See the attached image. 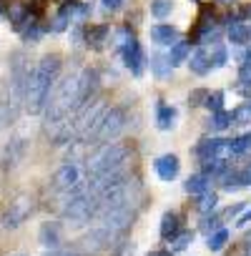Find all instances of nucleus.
<instances>
[{"instance_id": "nucleus-1", "label": "nucleus", "mask_w": 251, "mask_h": 256, "mask_svg": "<svg viewBox=\"0 0 251 256\" xmlns=\"http://www.w3.org/2000/svg\"><path fill=\"white\" fill-rule=\"evenodd\" d=\"M83 106H86V98H83V88H80V73L63 78L56 86V90L50 93L48 103H46V123H48V128L50 126H63V120L70 113H78Z\"/></svg>"}, {"instance_id": "nucleus-2", "label": "nucleus", "mask_w": 251, "mask_h": 256, "mask_svg": "<svg viewBox=\"0 0 251 256\" xmlns=\"http://www.w3.org/2000/svg\"><path fill=\"white\" fill-rule=\"evenodd\" d=\"M60 70V56H43L40 63L36 66V70L28 78V88H26V110L28 113H40L50 98V88L58 78Z\"/></svg>"}, {"instance_id": "nucleus-3", "label": "nucleus", "mask_w": 251, "mask_h": 256, "mask_svg": "<svg viewBox=\"0 0 251 256\" xmlns=\"http://www.w3.org/2000/svg\"><path fill=\"white\" fill-rule=\"evenodd\" d=\"M128 158H131V148L128 146H123V144H106V146H100L88 158V178L126 174Z\"/></svg>"}, {"instance_id": "nucleus-4", "label": "nucleus", "mask_w": 251, "mask_h": 256, "mask_svg": "<svg viewBox=\"0 0 251 256\" xmlns=\"http://www.w3.org/2000/svg\"><path fill=\"white\" fill-rule=\"evenodd\" d=\"M126 128V113L120 108H106L83 134V141L90 146H106L116 141Z\"/></svg>"}, {"instance_id": "nucleus-5", "label": "nucleus", "mask_w": 251, "mask_h": 256, "mask_svg": "<svg viewBox=\"0 0 251 256\" xmlns=\"http://www.w3.org/2000/svg\"><path fill=\"white\" fill-rule=\"evenodd\" d=\"M196 156L201 158V164L206 161H226L231 156V141L224 138H206L196 146Z\"/></svg>"}, {"instance_id": "nucleus-6", "label": "nucleus", "mask_w": 251, "mask_h": 256, "mask_svg": "<svg viewBox=\"0 0 251 256\" xmlns=\"http://www.w3.org/2000/svg\"><path fill=\"white\" fill-rule=\"evenodd\" d=\"M83 181H80V168H78V164H73V161H68V164H63L58 171H56V176H53V188L56 191H63V194H70L73 188H78Z\"/></svg>"}, {"instance_id": "nucleus-7", "label": "nucleus", "mask_w": 251, "mask_h": 256, "mask_svg": "<svg viewBox=\"0 0 251 256\" xmlns=\"http://www.w3.org/2000/svg\"><path fill=\"white\" fill-rule=\"evenodd\" d=\"M30 211H33V201H30L28 196H20V198L13 201V204L8 206V211L3 214V226H6V228H18V226L30 216Z\"/></svg>"}, {"instance_id": "nucleus-8", "label": "nucleus", "mask_w": 251, "mask_h": 256, "mask_svg": "<svg viewBox=\"0 0 251 256\" xmlns=\"http://www.w3.org/2000/svg\"><path fill=\"white\" fill-rule=\"evenodd\" d=\"M123 60H126V68H128L134 76H141V73H144V63H146V58H144V50H141V46H138L136 38L123 48Z\"/></svg>"}, {"instance_id": "nucleus-9", "label": "nucleus", "mask_w": 251, "mask_h": 256, "mask_svg": "<svg viewBox=\"0 0 251 256\" xmlns=\"http://www.w3.org/2000/svg\"><path fill=\"white\" fill-rule=\"evenodd\" d=\"M60 238H63V231H60V224H56V221H46V224L40 226V231H38V241H40L46 248H50V251L58 248Z\"/></svg>"}, {"instance_id": "nucleus-10", "label": "nucleus", "mask_w": 251, "mask_h": 256, "mask_svg": "<svg viewBox=\"0 0 251 256\" xmlns=\"http://www.w3.org/2000/svg\"><path fill=\"white\" fill-rule=\"evenodd\" d=\"M154 168H156V174H158V178H161V181H174V178L178 176V156L166 154V156L156 158Z\"/></svg>"}, {"instance_id": "nucleus-11", "label": "nucleus", "mask_w": 251, "mask_h": 256, "mask_svg": "<svg viewBox=\"0 0 251 256\" xmlns=\"http://www.w3.org/2000/svg\"><path fill=\"white\" fill-rule=\"evenodd\" d=\"M188 68H191V73H196V76H206V73L211 70V53H208L206 48H198V50L191 56Z\"/></svg>"}, {"instance_id": "nucleus-12", "label": "nucleus", "mask_w": 251, "mask_h": 256, "mask_svg": "<svg viewBox=\"0 0 251 256\" xmlns=\"http://www.w3.org/2000/svg\"><path fill=\"white\" fill-rule=\"evenodd\" d=\"M151 38H154V43H158V46H171L176 38H178V30L174 28V26H154L151 28Z\"/></svg>"}, {"instance_id": "nucleus-13", "label": "nucleus", "mask_w": 251, "mask_h": 256, "mask_svg": "<svg viewBox=\"0 0 251 256\" xmlns=\"http://www.w3.org/2000/svg\"><path fill=\"white\" fill-rule=\"evenodd\" d=\"M208 184H211V178H208L206 174H194V176H188V178H186L184 188H186V194L201 196V194H206V191H208Z\"/></svg>"}, {"instance_id": "nucleus-14", "label": "nucleus", "mask_w": 251, "mask_h": 256, "mask_svg": "<svg viewBox=\"0 0 251 256\" xmlns=\"http://www.w3.org/2000/svg\"><path fill=\"white\" fill-rule=\"evenodd\" d=\"M181 231V218L176 211H166L164 218H161V236L164 238H174L176 234Z\"/></svg>"}, {"instance_id": "nucleus-15", "label": "nucleus", "mask_w": 251, "mask_h": 256, "mask_svg": "<svg viewBox=\"0 0 251 256\" xmlns=\"http://www.w3.org/2000/svg\"><path fill=\"white\" fill-rule=\"evenodd\" d=\"M248 38H251V28H248L246 23L234 20V23H231V28H228V40H231L234 46H246V43H248Z\"/></svg>"}, {"instance_id": "nucleus-16", "label": "nucleus", "mask_w": 251, "mask_h": 256, "mask_svg": "<svg viewBox=\"0 0 251 256\" xmlns=\"http://www.w3.org/2000/svg\"><path fill=\"white\" fill-rule=\"evenodd\" d=\"M171 63H168V56L164 53H154L151 56V70L156 73V78H168L171 76Z\"/></svg>"}, {"instance_id": "nucleus-17", "label": "nucleus", "mask_w": 251, "mask_h": 256, "mask_svg": "<svg viewBox=\"0 0 251 256\" xmlns=\"http://www.w3.org/2000/svg\"><path fill=\"white\" fill-rule=\"evenodd\" d=\"M174 120H176V108H171V106H158L156 126L161 128V131H168V128H174Z\"/></svg>"}, {"instance_id": "nucleus-18", "label": "nucleus", "mask_w": 251, "mask_h": 256, "mask_svg": "<svg viewBox=\"0 0 251 256\" xmlns=\"http://www.w3.org/2000/svg\"><path fill=\"white\" fill-rule=\"evenodd\" d=\"M244 184H246V176H244V171H226V174L221 176V186H224L226 191L241 188Z\"/></svg>"}, {"instance_id": "nucleus-19", "label": "nucleus", "mask_w": 251, "mask_h": 256, "mask_svg": "<svg viewBox=\"0 0 251 256\" xmlns=\"http://www.w3.org/2000/svg\"><path fill=\"white\" fill-rule=\"evenodd\" d=\"M186 58H188V43H186V40L174 43V48H171V53H168V63H171V66H181Z\"/></svg>"}, {"instance_id": "nucleus-20", "label": "nucleus", "mask_w": 251, "mask_h": 256, "mask_svg": "<svg viewBox=\"0 0 251 256\" xmlns=\"http://www.w3.org/2000/svg\"><path fill=\"white\" fill-rule=\"evenodd\" d=\"M228 126H231V113H228V110H218V113H214L211 120H208L211 131H224V128H228Z\"/></svg>"}, {"instance_id": "nucleus-21", "label": "nucleus", "mask_w": 251, "mask_h": 256, "mask_svg": "<svg viewBox=\"0 0 251 256\" xmlns=\"http://www.w3.org/2000/svg\"><path fill=\"white\" fill-rule=\"evenodd\" d=\"M226 244H228V231L226 228H218L216 234L208 236V244L206 246H208V251H221Z\"/></svg>"}, {"instance_id": "nucleus-22", "label": "nucleus", "mask_w": 251, "mask_h": 256, "mask_svg": "<svg viewBox=\"0 0 251 256\" xmlns=\"http://www.w3.org/2000/svg\"><path fill=\"white\" fill-rule=\"evenodd\" d=\"M216 204H218V196L214 194V191H206V194H201V198H198V214H208V211H214L216 208Z\"/></svg>"}, {"instance_id": "nucleus-23", "label": "nucleus", "mask_w": 251, "mask_h": 256, "mask_svg": "<svg viewBox=\"0 0 251 256\" xmlns=\"http://www.w3.org/2000/svg\"><path fill=\"white\" fill-rule=\"evenodd\" d=\"M246 151H251V134H244L231 141V156H241Z\"/></svg>"}, {"instance_id": "nucleus-24", "label": "nucleus", "mask_w": 251, "mask_h": 256, "mask_svg": "<svg viewBox=\"0 0 251 256\" xmlns=\"http://www.w3.org/2000/svg\"><path fill=\"white\" fill-rule=\"evenodd\" d=\"M28 8L26 6H13L10 10H8V16H10V23L16 26V28H20L23 23H28Z\"/></svg>"}, {"instance_id": "nucleus-25", "label": "nucleus", "mask_w": 251, "mask_h": 256, "mask_svg": "<svg viewBox=\"0 0 251 256\" xmlns=\"http://www.w3.org/2000/svg\"><path fill=\"white\" fill-rule=\"evenodd\" d=\"M191 241H194V234H191V231H178V234L171 238V254H174V251H184Z\"/></svg>"}, {"instance_id": "nucleus-26", "label": "nucleus", "mask_w": 251, "mask_h": 256, "mask_svg": "<svg viewBox=\"0 0 251 256\" xmlns=\"http://www.w3.org/2000/svg\"><path fill=\"white\" fill-rule=\"evenodd\" d=\"M171 8H174V0H154V3H151L154 18H166L171 13Z\"/></svg>"}, {"instance_id": "nucleus-27", "label": "nucleus", "mask_w": 251, "mask_h": 256, "mask_svg": "<svg viewBox=\"0 0 251 256\" xmlns=\"http://www.w3.org/2000/svg\"><path fill=\"white\" fill-rule=\"evenodd\" d=\"M231 123H251V103H244V106H238L234 113H231Z\"/></svg>"}, {"instance_id": "nucleus-28", "label": "nucleus", "mask_w": 251, "mask_h": 256, "mask_svg": "<svg viewBox=\"0 0 251 256\" xmlns=\"http://www.w3.org/2000/svg\"><path fill=\"white\" fill-rule=\"evenodd\" d=\"M211 113H218V110H224V93L221 90H216V93H211V96H206V103H204Z\"/></svg>"}, {"instance_id": "nucleus-29", "label": "nucleus", "mask_w": 251, "mask_h": 256, "mask_svg": "<svg viewBox=\"0 0 251 256\" xmlns=\"http://www.w3.org/2000/svg\"><path fill=\"white\" fill-rule=\"evenodd\" d=\"M224 66H226V48L218 46V48H214V53H211V68H224Z\"/></svg>"}, {"instance_id": "nucleus-30", "label": "nucleus", "mask_w": 251, "mask_h": 256, "mask_svg": "<svg viewBox=\"0 0 251 256\" xmlns=\"http://www.w3.org/2000/svg\"><path fill=\"white\" fill-rule=\"evenodd\" d=\"M13 118H16V110H13V106H10V103H0V128H3V126H8Z\"/></svg>"}, {"instance_id": "nucleus-31", "label": "nucleus", "mask_w": 251, "mask_h": 256, "mask_svg": "<svg viewBox=\"0 0 251 256\" xmlns=\"http://www.w3.org/2000/svg\"><path fill=\"white\" fill-rule=\"evenodd\" d=\"M106 33H108V28L106 26H100V28H93L90 33H88V43H93V46H98L103 38H106Z\"/></svg>"}, {"instance_id": "nucleus-32", "label": "nucleus", "mask_w": 251, "mask_h": 256, "mask_svg": "<svg viewBox=\"0 0 251 256\" xmlns=\"http://www.w3.org/2000/svg\"><path fill=\"white\" fill-rule=\"evenodd\" d=\"M241 256H251V228L241 238Z\"/></svg>"}, {"instance_id": "nucleus-33", "label": "nucleus", "mask_w": 251, "mask_h": 256, "mask_svg": "<svg viewBox=\"0 0 251 256\" xmlns=\"http://www.w3.org/2000/svg\"><path fill=\"white\" fill-rule=\"evenodd\" d=\"M206 96H208L206 90H194L191 93V106H201V100L206 103Z\"/></svg>"}, {"instance_id": "nucleus-34", "label": "nucleus", "mask_w": 251, "mask_h": 256, "mask_svg": "<svg viewBox=\"0 0 251 256\" xmlns=\"http://www.w3.org/2000/svg\"><path fill=\"white\" fill-rule=\"evenodd\" d=\"M100 3H103V10H118L120 6H123V0H100Z\"/></svg>"}, {"instance_id": "nucleus-35", "label": "nucleus", "mask_w": 251, "mask_h": 256, "mask_svg": "<svg viewBox=\"0 0 251 256\" xmlns=\"http://www.w3.org/2000/svg\"><path fill=\"white\" fill-rule=\"evenodd\" d=\"M46 256H78L76 251H60V248H56V251H48Z\"/></svg>"}, {"instance_id": "nucleus-36", "label": "nucleus", "mask_w": 251, "mask_h": 256, "mask_svg": "<svg viewBox=\"0 0 251 256\" xmlns=\"http://www.w3.org/2000/svg\"><path fill=\"white\" fill-rule=\"evenodd\" d=\"M248 221H251V208H248V211H246V214H241V216H238V221H236V224H238V226H246V224H248Z\"/></svg>"}, {"instance_id": "nucleus-37", "label": "nucleus", "mask_w": 251, "mask_h": 256, "mask_svg": "<svg viewBox=\"0 0 251 256\" xmlns=\"http://www.w3.org/2000/svg\"><path fill=\"white\" fill-rule=\"evenodd\" d=\"M148 256H171V251H164V248H161V251H151Z\"/></svg>"}, {"instance_id": "nucleus-38", "label": "nucleus", "mask_w": 251, "mask_h": 256, "mask_svg": "<svg viewBox=\"0 0 251 256\" xmlns=\"http://www.w3.org/2000/svg\"><path fill=\"white\" fill-rule=\"evenodd\" d=\"M244 176H246V184H251V166H248V168L244 171Z\"/></svg>"}, {"instance_id": "nucleus-39", "label": "nucleus", "mask_w": 251, "mask_h": 256, "mask_svg": "<svg viewBox=\"0 0 251 256\" xmlns=\"http://www.w3.org/2000/svg\"><path fill=\"white\" fill-rule=\"evenodd\" d=\"M6 10H8V8H6V3H3V0H0V16H3Z\"/></svg>"}, {"instance_id": "nucleus-40", "label": "nucleus", "mask_w": 251, "mask_h": 256, "mask_svg": "<svg viewBox=\"0 0 251 256\" xmlns=\"http://www.w3.org/2000/svg\"><path fill=\"white\" fill-rule=\"evenodd\" d=\"M244 86H248V88H251V76H248V78L244 80Z\"/></svg>"}, {"instance_id": "nucleus-41", "label": "nucleus", "mask_w": 251, "mask_h": 256, "mask_svg": "<svg viewBox=\"0 0 251 256\" xmlns=\"http://www.w3.org/2000/svg\"><path fill=\"white\" fill-rule=\"evenodd\" d=\"M248 13H251V10H248Z\"/></svg>"}]
</instances>
